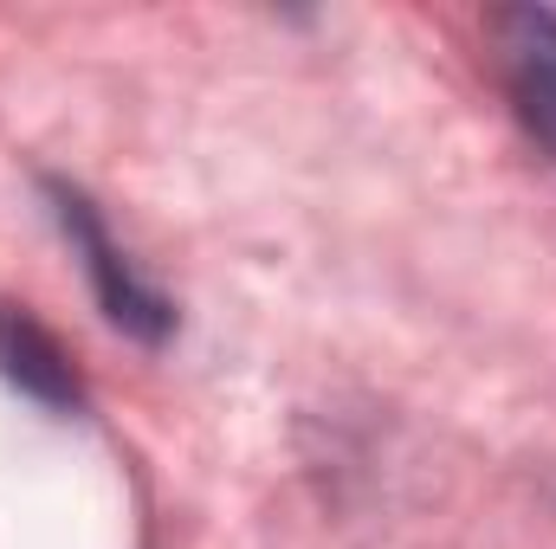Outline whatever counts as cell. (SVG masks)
Wrapping results in <instances>:
<instances>
[{
    "instance_id": "cell-3",
    "label": "cell",
    "mask_w": 556,
    "mask_h": 549,
    "mask_svg": "<svg viewBox=\"0 0 556 549\" xmlns=\"http://www.w3.org/2000/svg\"><path fill=\"white\" fill-rule=\"evenodd\" d=\"M0 362H7V375H13L20 388H33V395H46V401H65V395H72V375H65L59 349H52L26 317H0Z\"/></svg>"
},
{
    "instance_id": "cell-1",
    "label": "cell",
    "mask_w": 556,
    "mask_h": 549,
    "mask_svg": "<svg viewBox=\"0 0 556 549\" xmlns=\"http://www.w3.org/2000/svg\"><path fill=\"white\" fill-rule=\"evenodd\" d=\"M485 26H492L498 72H505V91L525 130L556 155V13L551 7H498Z\"/></svg>"
},
{
    "instance_id": "cell-2",
    "label": "cell",
    "mask_w": 556,
    "mask_h": 549,
    "mask_svg": "<svg viewBox=\"0 0 556 549\" xmlns=\"http://www.w3.org/2000/svg\"><path fill=\"white\" fill-rule=\"evenodd\" d=\"M59 214H65V233L91 253V278H98V291H104V304H111V317L117 323H130V330H142V336H162L168 330V310H162V297L155 291H142V278L117 259V246L104 240V227L91 220V207L85 201H59Z\"/></svg>"
}]
</instances>
